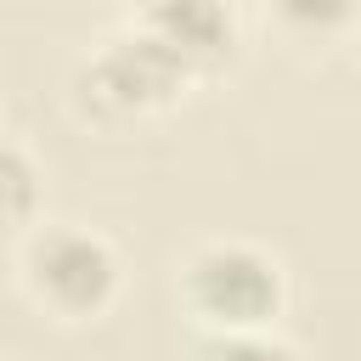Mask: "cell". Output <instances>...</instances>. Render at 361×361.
<instances>
[{
  "mask_svg": "<svg viewBox=\"0 0 361 361\" xmlns=\"http://www.w3.org/2000/svg\"><path fill=\"white\" fill-rule=\"evenodd\" d=\"M17 282L56 322H96L118 299L124 265L102 231L79 226V220H45V226L23 231Z\"/></svg>",
  "mask_w": 361,
  "mask_h": 361,
  "instance_id": "1",
  "label": "cell"
},
{
  "mask_svg": "<svg viewBox=\"0 0 361 361\" xmlns=\"http://www.w3.org/2000/svg\"><path fill=\"white\" fill-rule=\"evenodd\" d=\"M180 305L197 333H231V327H276L288 305L282 259L243 237L197 243L180 259Z\"/></svg>",
  "mask_w": 361,
  "mask_h": 361,
  "instance_id": "2",
  "label": "cell"
},
{
  "mask_svg": "<svg viewBox=\"0 0 361 361\" xmlns=\"http://www.w3.org/2000/svg\"><path fill=\"white\" fill-rule=\"evenodd\" d=\"M192 73L152 39L141 34L135 23L107 34L79 68H73V107L96 124H135V118H152L164 107H175L186 96Z\"/></svg>",
  "mask_w": 361,
  "mask_h": 361,
  "instance_id": "3",
  "label": "cell"
},
{
  "mask_svg": "<svg viewBox=\"0 0 361 361\" xmlns=\"http://www.w3.org/2000/svg\"><path fill=\"white\" fill-rule=\"evenodd\" d=\"M135 28L152 34L192 79L231 68L243 45L231 0H135Z\"/></svg>",
  "mask_w": 361,
  "mask_h": 361,
  "instance_id": "4",
  "label": "cell"
},
{
  "mask_svg": "<svg viewBox=\"0 0 361 361\" xmlns=\"http://www.w3.org/2000/svg\"><path fill=\"white\" fill-rule=\"evenodd\" d=\"M39 197H45L39 164L28 158V147L0 135V231H28L39 214Z\"/></svg>",
  "mask_w": 361,
  "mask_h": 361,
  "instance_id": "5",
  "label": "cell"
},
{
  "mask_svg": "<svg viewBox=\"0 0 361 361\" xmlns=\"http://www.w3.org/2000/svg\"><path fill=\"white\" fill-rule=\"evenodd\" d=\"M186 361H299V350L276 327H231V333H197Z\"/></svg>",
  "mask_w": 361,
  "mask_h": 361,
  "instance_id": "6",
  "label": "cell"
},
{
  "mask_svg": "<svg viewBox=\"0 0 361 361\" xmlns=\"http://www.w3.org/2000/svg\"><path fill=\"white\" fill-rule=\"evenodd\" d=\"M265 17L293 39H333L355 23V0H265Z\"/></svg>",
  "mask_w": 361,
  "mask_h": 361,
  "instance_id": "7",
  "label": "cell"
}]
</instances>
